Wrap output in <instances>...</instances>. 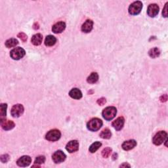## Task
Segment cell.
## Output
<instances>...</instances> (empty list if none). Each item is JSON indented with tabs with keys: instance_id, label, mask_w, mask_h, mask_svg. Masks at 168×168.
<instances>
[{
	"instance_id": "1",
	"label": "cell",
	"mask_w": 168,
	"mask_h": 168,
	"mask_svg": "<svg viewBox=\"0 0 168 168\" xmlns=\"http://www.w3.org/2000/svg\"><path fill=\"white\" fill-rule=\"evenodd\" d=\"M117 110L114 106H109L104 109L103 111V116L107 121L113 119L116 115Z\"/></svg>"
},
{
	"instance_id": "2",
	"label": "cell",
	"mask_w": 168,
	"mask_h": 168,
	"mask_svg": "<svg viewBox=\"0 0 168 168\" xmlns=\"http://www.w3.org/2000/svg\"><path fill=\"white\" fill-rule=\"evenodd\" d=\"M103 125V122L101 119L99 118H93L90 121H89L87 124V127L89 130L91 131V132H97L98 131Z\"/></svg>"
},
{
	"instance_id": "3",
	"label": "cell",
	"mask_w": 168,
	"mask_h": 168,
	"mask_svg": "<svg viewBox=\"0 0 168 168\" xmlns=\"http://www.w3.org/2000/svg\"><path fill=\"white\" fill-rule=\"evenodd\" d=\"M167 134L164 131H160L153 137L152 142L155 145L162 144L167 139Z\"/></svg>"
},
{
	"instance_id": "4",
	"label": "cell",
	"mask_w": 168,
	"mask_h": 168,
	"mask_svg": "<svg viewBox=\"0 0 168 168\" xmlns=\"http://www.w3.org/2000/svg\"><path fill=\"white\" fill-rule=\"evenodd\" d=\"M143 8V3L140 1L133 2L129 7V13L132 15H137L139 14Z\"/></svg>"
},
{
	"instance_id": "5",
	"label": "cell",
	"mask_w": 168,
	"mask_h": 168,
	"mask_svg": "<svg viewBox=\"0 0 168 168\" xmlns=\"http://www.w3.org/2000/svg\"><path fill=\"white\" fill-rule=\"evenodd\" d=\"M26 54L25 50L22 47H16L11 51L10 56L14 60H19L24 57Z\"/></svg>"
},
{
	"instance_id": "6",
	"label": "cell",
	"mask_w": 168,
	"mask_h": 168,
	"mask_svg": "<svg viewBox=\"0 0 168 168\" xmlns=\"http://www.w3.org/2000/svg\"><path fill=\"white\" fill-rule=\"evenodd\" d=\"M61 133L58 129H52L46 135V139L49 141H58L61 138Z\"/></svg>"
},
{
	"instance_id": "7",
	"label": "cell",
	"mask_w": 168,
	"mask_h": 168,
	"mask_svg": "<svg viewBox=\"0 0 168 168\" xmlns=\"http://www.w3.org/2000/svg\"><path fill=\"white\" fill-rule=\"evenodd\" d=\"M24 113V107L22 104H17L14 105L11 110V115L14 118H18L23 114Z\"/></svg>"
},
{
	"instance_id": "8",
	"label": "cell",
	"mask_w": 168,
	"mask_h": 168,
	"mask_svg": "<svg viewBox=\"0 0 168 168\" xmlns=\"http://www.w3.org/2000/svg\"><path fill=\"white\" fill-rule=\"evenodd\" d=\"M66 156L64 152L61 151H56L52 156V159L55 163H60L64 162Z\"/></svg>"
},
{
	"instance_id": "9",
	"label": "cell",
	"mask_w": 168,
	"mask_h": 168,
	"mask_svg": "<svg viewBox=\"0 0 168 168\" xmlns=\"http://www.w3.org/2000/svg\"><path fill=\"white\" fill-rule=\"evenodd\" d=\"M66 149L70 153L75 152L79 149V143L76 140L71 141L66 144Z\"/></svg>"
},
{
	"instance_id": "10",
	"label": "cell",
	"mask_w": 168,
	"mask_h": 168,
	"mask_svg": "<svg viewBox=\"0 0 168 168\" xmlns=\"http://www.w3.org/2000/svg\"><path fill=\"white\" fill-rule=\"evenodd\" d=\"M32 158L29 156H23L17 160V163L20 167H27L30 164Z\"/></svg>"
},
{
	"instance_id": "11",
	"label": "cell",
	"mask_w": 168,
	"mask_h": 168,
	"mask_svg": "<svg viewBox=\"0 0 168 168\" xmlns=\"http://www.w3.org/2000/svg\"><path fill=\"white\" fill-rule=\"evenodd\" d=\"M159 7L157 4H151L147 9V14L149 17H154L158 14Z\"/></svg>"
},
{
	"instance_id": "12",
	"label": "cell",
	"mask_w": 168,
	"mask_h": 168,
	"mask_svg": "<svg viewBox=\"0 0 168 168\" xmlns=\"http://www.w3.org/2000/svg\"><path fill=\"white\" fill-rule=\"evenodd\" d=\"M66 28V24L64 22H59L55 24L52 27V31L55 33H60L62 32Z\"/></svg>"
},
{
	"instance_id": "13",
	"label": "cell",
	"mask_w": 168,
	"mask_h": 168,
	"mask_svg": "<svg viewBox=\"0 0 168 168\" xmlns=\"http://www.w3.org/2000/svg\"><path fill=\"white\" fill-rule=\"evenodd\" d=\"M124 123H125V119L124 118V117H119L113 122L112 125H113V128L116 130L119 131L123 128Z\"/></svg>"
},
{
	"instance_id": "14",
	"label": "cell",
	"mask_w": 168,
	"mask_h": 168,
	"mask_svg": "<svg viewBox=\"0 0 168 168\" xmlns=\"http://www.w3.org/2000/svg\"><path fill=\"white\" fill-rule=\"evenodd\" d=\"M137 145V142L135 140L131 139L129 141H125L124 143L122 144V148L124 151H130L133 149L134 147H135Z\"/></svg>"
},
{
	"instance_id": "15",
	"label": "cell",
	"mask_w": 168,
	"mask_h": 168,
	"mask_svg": "<svg viewBox=\"0 0 168 168\" xmlns=\"http://www.w3.org/2000/svg\"><path fill=\"white\" fill-rule=\"evenodd\" d=\"M93 27V22L91 20H87L81 27V31L85 33L90 32Z\"/></svg>"
},
{
	"instance_id": "16",
	"label": "cell",
	"mask_w": 168,
	"mask_h": 168,
	"mask_svg": "<svg viewBox=\"0 0 168 168\" xmlns=\"http://www.w3.org/2000/svg\"><path fill=\"white\" fill-rule=\"evenodd\" d=\"M1 124L2 128L4 130H11L14 128L15 124L13 121L11 120H7V119H3L1 121Z\"/></svg>"
},
{
	"instance_id": "17",
	"label": "cell",
	"mask_w": 168,
	"mask_h": 168,
	"mask_svg": "<svg viewBox=\"0 0 168 168\" xmlns=\"http://www.w3.org/2000/svg\"><path fill=\"white\" fill-rule=\"evenodd\" d=\"M69 95L72 99H80L82 97V93L78 88H74L69 92Z\"/></svg>"
},
{
	"instance_id": "18",
	"label": "cell",
	"mask_w": 168,
	"mask_h": 168,
	"mask_svg": "<svg viewBox=\"0 0 168 168\" xmlns=\"http://www.w3.org/2000/svg\"><path fill=\"white\" fill-rule=\"evenodd\" d=\"M43 40V36L41 33H36L34 34L31 39V42L34 46H40L42 43Z\"/></svg>"
},
{
	"instance_id": "19",
	"label": "cell",
	"mask_w": 168,
	"mask_h": 168,
	"mask_svg": "<svg viewBox=\"0 0 168 168\" xmlns=\"http://www.w3.org/2000/svg\"><path fill=\"white\" fill-rule=\"evenodd\" d=\"M57 42V38L52 35H49L46 37L45 40V45L47 47L53 46Z\"/></svg>"
},
{
	"instance_id": "20",
	"label": "cell",
	"mask_w": 168,
	"mask_h": 168,
	"mask_svg": "<svg viewBox=\"0 0 168 168\" xmlns=\"http://www.w3.org/2000/svg\"><path fill=\"white\" fill-rule=\"evenodd\" d=\"M98 80H99L98 74L97 72H93V73H91V75L87 78V81L89 84H93L96 83V82L98 81Z\"/></svg>"
},
{
	"instance_id": "21",
	"label": "cell",
	"mask_w": 168,
	"mask_h": 168,
	"mask_svg": "<svg viewBox=\"0 0 168 168\" xmlns=\"http://www.w3.org/2000/svg\"><path fill=\"white\" fill-rule=\"evenodd\" d=\"M148 55L151 58H156L160 56V51L159 50V49H158L157 47H154L152 48L150 51H148Z\"/></svg>"
},
{
	"instance_id": "22",
	"label": "cell",
	"mask_w": 168,
	"mask_h": 168,
	"mask_svg": "<svg viewBox=\"0 0 168 168\" xmlns=\"http://www.w3.org/2000/svg\"><path fill=\"white\" fill-rule=\"evenodd\" d=\"M18 44V42L17 40L14 39V38H11L6 41L5 46L7 48H11V47H15L16 46H17Z\"/></svg>"
},
{
	"instance_id": "23",
	"label": "cell",
	"mask_w": 168,
	"mask_h": 168,
	"mask_svg": "<svg viewBox=\"0 0 168 168\" xmlns=\"http://www.w3.org/2000/svg\"><path fill=\"white\" fill-rule=\"evenodd\" d=\"M112 136V133L109 129H103L100 133V137L104 139H109Z\"/></svg>"
},
{
	"instance_id": "24",
	"label": "cell",
	"mask_w": 168,
	"mask_h": 168,
	"mask_svg": "<svg viewBox=\"0 0 168 168\" xmlns=\"http://www.w3.org/2000/svg\"><path fill=\"white\" fill-rule=\"evenodd\" d=\"M101 145L102 144L101 143H100V142H95V143H93L90 146V147H89V151L91 153H95L100 147H101Z\"/></svg>"
},
{
	"instance_id": "25",
	"label": "cell",
	"mask_w": 168,
	"mask_h": 168,
	"mask_svg": "<svg viewBox=\"0 0 168 168\" xmlns=\"http://www.w3.org/2000/svg\"><path fill=\"white\" fill-rule=\"evenodd\" d=\"M7 104H1V121L5 119V116L7 113Z\"/></svg>"
},
{
	"instance_id": "26",
	"label": "cell",
	"mask_w": 168,
	"mask_h": 168,
	"mask_svg": "<svg viewBox=\"0 0 168 168\" xmlns=\"http://www.w3.org/2000/svg\"><path fill=\"white\" fill-rule=\"evenodd\" d=\"M45 162H46V157L44 156H38L35 160V164H38V165H40V164L42 163H44Z\"/></svg>"
},
{
	"instance_id": "27",
	"label": "cell",
	"mask_w": 168,
	"mask_h": 168,
	"mask_svg": "<svg viewBox=\"0 0 168 168\" xmlns=\"http://www.w3.org/2000/svg\"><path fill=\"white\" fill-rule=\"evenodd\" d=\"M112 152V149L109 147H107L104 148V150L102 151V155L104 158H108Z\"/></svg>"
},
{
	"instance_id": "28",
	"label": "cell",
	"mask_w": 168,
	"mask_h": 168,
	"mask_svg": "<svg viewBox=\"0 0 168 168\" xmlns=\"http://www.w3.org/2000/svg\"><path fill=\"white\" fill-rule=\"evenodd\" d=\"M9 156L8 154H3L1 156V161L3 163H6L9 161Z\"/></svg>"
},
{
	"instance_id": "29",
	"label": "cell",
	"mask_w": 168,
	"mask_h": 168,
	"mask_svg": "<svg viewBox=\"0 0 168 168\" xmlns=\"http://www.w3.org/2000/svg\"><path fill=\"white\" fill-rule=\"evenodd\" d=\"M18 37L19 38H21L22 41H23L24 42H25L26 41H27V36L24 33H22V32L19 33L18 34Z\"/></svg>"
},
{
	"instance_id": "30",
	"label": "cell",
	"mask_w": 168,
	"mask_h": 168,
	"mask_svg": "<svg viewBox=\"0 0 168 168\" xmlns=\"http://www.w3.org/2000/svg\"><path fill=\"white\" fill-rule=\"evenodd\" d=\"M167 3H166V5H165V7H164V9L162 11V14H163V16L164 17H167Z\"/></svg>"
},
{
	"instance_id": "31",
	"label": "cell",
	"mask_w": 168,
	"mask_h": 168,
	"mask_svg": "<svg viewBox=\"0 0 168 168\" xmlns=\"http://www.w3.org/2000/svg\"><path fill=\"white\" fill-rule=\"evenodd\" d=\"M106 99H104V98H101V99H99L98 100H97V103L99 104V105L100 106H103V104H104L106 103Z\"/></svg>"
},
{
	"instance_id": "32",
	"label": "cell",
	"mask_w": 168,
	"mask_h": 168,
	"mask_svg": "<svg viewBox=\"0 0 168 168\" xmlns=\"http://www.w3.org/2000/svg\"><path fill=\"white\" fill-rule=\"evenodd\" d=\"M167 100V96L166 94L163 95L161 97H160V100H161V102H166Z\"/></svg>"
},
{
	"instance_id": "33",
	"label": "cell",
	"mask_w": 168,
	"mask_h": 168,
	"mask_svg": "<svg viewBox=\"0 0 168 168\" xmlns=\"http://www.w3.org/2000/svg\"><path fill=\"white\" fill-rule=\"evenodd\" d=\"M120 167H130V165H129V164H128V163H124V164H122V165H121L120 166Z\"/></svg>"
}]
</instances>
